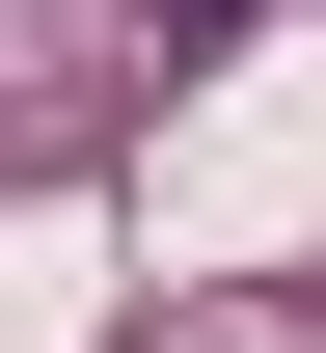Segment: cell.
<instances>
[{
    "label": "cell",
    "mask_w": 326,
    "mask_h": 353,
    "mask_svg": "<svg viewBox=\"0 0 326 353\" xmlns=\"http://www.w3.org/2000/svg\"><path fill=\"white\" fill-rule=\"evenodd\" d=\"M136 28H163V54H245V0H136Z\"/></svg>",
    "instance_id": "cell-1"
}]
</instances>
